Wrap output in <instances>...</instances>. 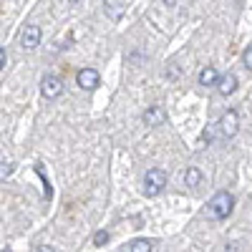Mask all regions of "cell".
I'll use <instances>...</instances> for the list:
<instances>
[{
  "instance_id": "cell-8",
  "label": "cell",
  "mask_w": 252,
  "mask_h": 252,
  "mask_svg": "<svg viewBox=\"0 0 252 252\" xmlns=\"http://www.w3.org/2000/svg\"><path fill=\"white\" fill-rule=\"evenodd\" d=\"M217 89H220V94H222V96H232V94H235V89H237V78H235L232 73L222 76V78L217 81Z\"/></svg>"
},
{
  "instance_id": "cell-13",
  "label": "cell",
  "mask_w": 252,
  "mask_h": 252,
  "mask_svg": "<svg viewBox=\"0 0 252 252\" xmlns=\"http://www.w3.org/2000/svg\"><path fill=\"white\" fill-rule=\"evenodd\" d=\"M106 242H109V232H106V229H98V232L94 235V245L96 247H103Z\"/></svg>"
},
{
  "instance_id": "cell-1",
  "label": "cell",
  "mask_w": 252,
  "mask_h": 252,
  "mask_svg": "<svg viewBox=\"0 0 252 252\" xmlns=\"http://www.w3.org/2000/svg\"><path fill=\"white\" fill-rule=\"evenodd\" d=\"M232 207H235V197L229 192H217L212 199L207 202V217L209 220H227L232 215Z\"/></svg>"
},
{
  "instance_id": "cell-10",
  "label": "cell",
  "mask_w": 252,
  "mask_h": 252,
  "mask_svg": "<svg viewBox=\"0 0 252 252\" xmlns=\"http://www.w3.org/2000/svg\"><path fill=\"white\" fill-rule=\"evenodd\" d=\"M121 250H126V252H152L154 245L149 240H131V242H126Z\"/></svg>"
},
{
  "instance_id": "cell-7",
  "label": "cell",
  "mask_w": 252,
  "mask_h": 252,
  "mask_svg": "<svg viewBox=\"0 0 252 252\" xmlns=\"http://www.w3.org/2000/svg\"><path fill=\"white\" fill-rule=\"evenodd\" d=\"M217 81H220V73L215 66H204L199 71V86H217Z\"/></svg>"
},
{
  "instance_id": "cell-5",
  "label": "cell",
  "mask_w": 252,
  "mask_h": 252,
  "mask_svg": "<svg viewBox=\"0 0 252 252\" xmlns=\"http://www.w3.org/2000/svg\"><path fill=\"white\" fill-rule=\"evenodd\" d=\"M20 46H23V51H35L40 46V28L38 26H26L23 33H20Z\"/></svg>"
},
{
  "instance_id": "cell-6",
  "label": "cell",
  "mask_w": 252,
  "mask_h": 252,
  "mask_svg": "<svg viewBox=\"0 0 252 252\" xmlns=\"http://www.w3.org/2000/svg\"><path fill=\"white\" fill-rule=\"evenodd\" d=\"M98 81H101V76H98V71L96 68H81L78 73H76V83L81 89H96L98 86Z\"/></svg>"
},
{
  "instance_id": "cell-14",
  "label": "cell",
  "mask_w": 252,
  "mask_h": 252,
  "mask_svg": "<svg viewBox=\"0 0 252 252\" xmlns=\"http://www.w3.org/2000/svg\"><path fill=\"white\" fill-rule=\"evenodd\" d=\"M13 169H15L13 164H3V161H0V182H5V179L13 174Z\"/></svg>"
},
{
  "instance_id": "cell-2",
  "label": "cell",
  "mask_w": 252,
  "mask_h": 252,
  "mask_svg": "<svg viewBox=\"0 0 252 252\" xmlns=\"http://www.w3.org/2000/svg\"><path fill=\"white\" fill-rule=\"evenodd\" d=\"M237 129H240V116H237L235 109L224 111L222 119L215 124V131L220 134V139H232V136L237 134Z\"/></svg>"
},
{
  "instance_id": "cell-17",
  "label": "cell",
  "mask_w": 252,
  "mask_h": 252,
  "mask_svg": "<svg viewBox=\"0 0 252 252\" xmlns=\"http://www.w3.org/2000/svg\"><path fill=\"white\" fill-rule=\"evenodd\" d=\"M164 3H166V5H174V3H177V0H164Z\"/></svg>"
},
{
  "instance_id": "cell-12",
  "label": "cell",
  "mask_w": 252,
  "mask_h": 252,
  "mask_svg": "<svg viewBox=\"0 0 252 252\" xmlns=\"http://www.w3.org/2000/svg\"><path fill=\"white\" fill-rule=\"evenodd\" d=\"M35 172H38V177H40V179H43V197H46V199H51V197H53V192H51V184H48V179H46L43 169H40V164L35 166Z\"/></svg>"
},
{
  "instance_id": "cell-18",
  "label": "cell",
  "mask_w": 252,
  "mask_h": 252,
  "mask_svg": "<svg viewBox=\"0 0 252 252\" xmlns=\"http://www.w3.org/2000/svg\"><path fill=\"white\" fill-rule=\"evenodd\" d=\"M66 3H71V5H76V3H81V0H66Z\"/></svg>"
},
{
  "instance_id": "cell-16",
  "label": "cell",
  "mask_w": 252,
  "mask_h": 252,
  "mask_svg": "<svg viewBox=\"0 0 252 252\" xmlns=\"http://www.w3.org/2000/svg\"><path fill=\"white\" fill-rule=\"evenodd\" d=\"M3 66H5V48H0V71H3Z\"/></svg>"
},
{
  "instance_id": "cell-4",
  "label": "cell",
  "mask_w": 252,
  "mask_h": 252,
  "mask_svg": "<svg viewBox=\"0 0 252 252\" xmlns=\"http://www.w3.org/2000/svg\"><path fill=\"white\" fill-rule=\"evenodd\" d=\"M40 94H43V98H58L63 94V81L58 76H46L40 81Z\"/></svg>"
},
{
  "instance_id": "cell-11",
  "label": "cell",
  "mask_w": 252,
  "mask_h": 252,
  "mask_svg": "<svg viewBox=\"0 0 252 252\" xmlns=\"http://www.w3.org/2000/svg\"><path fill=\"white\" fill-rule=\"evenodd\" d=\"M184 184L187 187H199L202 184V172L197 169V166H189V169L184 172Z\"/></svg>"
},
{
  "instance_id": "cell-3",
  "label": "cell",
  "mask_w": 252,
  "mask_h": 252,
  "mask_svg": "<svg viewBox=\"0 0 252 252\" xmlns=\"http://www.w3.org/2000/svg\"><path fill=\"white\" fill-rule=\"evenodd\" d=\"M166 187V172L164 169H149L144 177V194L146 197H157L161 194V189Z\"/></svg>"
},
{
  "instance_id": "cell-15",
  "label": "cell",
  "mask_w": 252,
  "mask_h": 252,
  "mask_svg": "<svg viewBox=\"0 0 252 252\" xmlns=\"http://www.w3.org/2000/svg\"><path fill=\"white\" fill-rule=\"evenodd\" d=\"M242 61H245V68H250L252 71V46L245 51V56H242Z\"/></svg>"
},
{
  "instance_id": "cell-9",
  "label": "cell",
  "mask_w": 252,
  "mask_h": 252,
  "mask_svg": "<svg viewBox=\"0 0 252 252\" xmlns=\"http://www.w3.org/2000/svg\"><path fill=\"white\" fill-rule=\"evenodd\" d=\"M161 121H164V111H161V106L146 109V114H144V124H146V126H159Z\"/></svg>"
}]
</instances>
